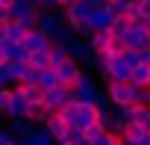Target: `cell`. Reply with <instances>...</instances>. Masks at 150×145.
Here are the masks:
<instances>
[{
    "label": "cell",
    "instance_id": "6da1fadb",
    "mask_svg": "<svg viewBox=\"0 0 150 145\" xmlns=\"http://www.w3.org/2000/svg\"><path fill=\"white\" fill-rule=\"evenodd\" d=\"M106 95L112 101L115 110H124L129 104H144L147 107V89H138L132 86L129 80H121V83H106Z\"/></svg>",
    "mask_w": 150,
    "mask_h": 145
},
{
    "label": "cell",
    "instance_id": "7a4b0ae2",
    "mask_svg": "<svg viewBox=\"0 0 150 145\" xmlns=\"http://www.w3.org/2000/svg\"><path fill=\"white\" fill-rule=\"evenodd\" d=\"M100 77L106 80V83H121V80H129V74H132V65L127 62V56L121 53V56H109V59H103L100 56Z\"/></svg>",
    "mask_w": 150,
    "mask_h": 145
},
{
    "label": "cell",
    "instance_id": "3957f363",
    "mask_svg": "<svg viewBox=\"0 0 150 145\" xmlns=\"http://www.w3.org/2000/svg\"><path fill=\"white\" fill-rule=\"evenodd\" d=\"M38 15H41V6L35 3V0H15V3L9 6V21H18L27 30L38 27Z\"/></svg>",
    "mask_w": 150,
    "mask_h": 145
},
{
    "label": "cell",
    "instance_id": "277c9868",
    "mask_svg": "<svg viewBox=\"0 0 150 145\" xmlns=\"http://www.w3.org/2000/svg\"><path fill=\"white\" fill-rule=\"evenodd\" d=\"M74 101V89H68V86H56V89H50V92H44V107L50 110V113H62L68 104Z\"/></svg>",
    "mask_w": 150,
    "mask_h": 145
},
{
    "label": "cell",
    "instance_id": "5b68a950",
    "mask_svg": "<svg viewBox=\"0 0 150 145\" xmlns=\"http://www.w3.org/2000/svg\"><path fill=\"white\" fill-rule=\"evenodd\" d=\"M147 21H141V24H129V30L124 33V47L127 50H138V47H150V42H147Z\"/></svg>",
    "mask_w": 150,
    "mask_h": 145
},
{
    "label": "cell",
    "instance_id": "8992f818",
    "mask_svg": "<svg viewBox=\"0 0 150 145\" xmlns=\"http://www.w3.org/2000/svg\"><path fill=\"white\" fill-rule=\"evenodd\" d=\"M56 71V77H59V83L62 86H68V89H74L80 83V77H83V68H80V62H74V59H68V62H62L59 68H53Z\"/></svg>",
    "mask_w": 150,
    "mask_h": 145
},
{
    "label": "cell",
    "instance_id": "52a82bcc",
    "mask_svg": "<svg viewBox=\"0 0 150 145\" xmlns=\"http://www.w3.org/2000/svg\"><path fill=\"white\" fill-rule=\"evenodd\" d=\"M41 127H44V130H47V133H50V136L56 139V145H59V142H68L71 124H68V121H65V118H62L59 113H53V116H50V118H47V121H44Z\"/></svg>",
    "mask_w": 150,
    "mask_h": 145
},
{
    "label": "cell",
    "instance_id": "ba28073f",
    "mask_svg": "<svg viewBox=\"0 0 150 145\" xmlns=\"http://www.w3.org/2000/svg\"><path fill=\"white\" fill-rule=\"evenodd\" d=\"M50 45H53V42H50V39H47V36H44L41 30H35V27H33V30H30V33L24 36V42H21V47H24L27 53L44 50V47H50Z\"/></svg>",
    "mask_w": 150,
    "mask_h": 145
},
{
    "label": "cell",
    "instance_id": "9c48e42d",
    "mask_svg": "<svg viewBox=\"0 0 150 145\" xmlns=\"http://www.w3.org/2000/svg\"><path fill=\"white\" fill-rule=\"evenodd\" d=\"M33 113V104L24 101V95H18L12 89V101H9V110H6V118H30Z\"/></svg>",
    "mask_w": 150,
    "mask_h": 145
},
{
    "label": "cell",
    "instance_id": "30bf717a",
    "mask_svg": "<svg viewBox=\"0 0 150 145\" xmlns=\"http://www.w3.org/2000/svg\"><path fill=\"white\" fill-rule=\"evenodd\" d=\"M94 92H97V83H94V77H88L86 71H83V77H80V83L74 86V101H86V104H91Z\"/></svg>",
    "mask_w": 150,
    "mask_h": 145
},
{
    "label": "cell",
    "instance_id": "8fae6325",
    "mask_svg": "<svg viewBox=\"0 0 150 145\" xmlns=\"http://www.w3.org/2000/svg\"><path fill=\"white\" fill-rule=\"evenodd\" d=\"M35 127H38V124H35L33 118H9V124H6V130H9L15 139H30Z\"/></svg>",
    "mask_w": 150,
    "mask_h": 145
},
{
    "label": "cell",
    "instance_id": "7c38bea8",
    "mask_svg": "<svg viewBox=\"0 0 150 145\" xmlns=\"http://www.w3.org/2000/svg\"><path fill=\"white\" fill-rule=\"evenodd\" d=\"M88 27L97 33V30H109L112 27V15H109V9L106 6H91V12H88Z\"/></svg>",
    "mask_w": 150,
    "mask_h": 145
},
{
    "label": "cell",
    "instance_id": "4fadbf2b",
    "mask_svg": "<svg viewBox=\"0 0 150 145\" xmlns=\"http://www.w3.org/2000/svg\"><path fill=\"white\" fill-rule=\"evenodd\" d=\"M129 83H132V86H138V89H147V86H150V65H147V62H138V65H132Z\"/></svg>",
    "mask_w": 150,
    "mask_h": 145
},
{
    "label": "cell",
    "instance_id": "5bb4252c",
    "mask_svg": "<svg viewBox=\"0 0 150 145\" xmlns=\"http://www.w3.org/2000/svg\"><path fill=\"white\" fill-rule=\"evenodd\" d=\"M3 33H6V42H15V45H21L24 42V36L30 33L24 24H18V21H6L3 24Z\"/></svg>",
    "mask_w": 150,
    "mask_h": 145
},
{
    "label": "cell",
    "instance_id": "9a60e30c",
    "mask_svg": "<svg viewBox=\"0 0 150 145\" xmlns=\"http://www.w3.org/2000/svg\"><path fill=\"white\" fill-rule=\"evenodd\" d=\"M109 42H112V33H109V30H97V33L88 39V47H91L94 53H103V50L109 47Z\"/></svg>",
    "mask_w": 150,
    "mask_h": 145
},
{
    "label": "cell",
    "instance_id": "2e32d148",
    "mask_svg": "<svg viewBox=\"0 0 150 145\" xmlns=\"http://www.w3.org/2000/svg\"><path fill=\"white\" fill-rule=\"evenodd\" d=\"M35 86H41L44 92L56 89V86H59V77H56V71H53V68H44V71H38V77H35Z\"/></svg>",
    "mask_w": 150,
    "mask_h": 145
},
{
    "label": "cell",
    "instance_id": "e0dca14e",
    "mask_svg": "<svg viewBox=\"0 0 150 145\" xmlns=\"http://www.w3.org/2000/svg\"><path fill=\"white\" fill-rule=\"evenodd\" d=\"M47 59H50V68H59V65H62V62H68L71 56H68V47H65V45H50Z\"/></svg>",
    "mask_w": 150,
    "mask_h": 145
},
{
    "label": "cell",
    "instance_id": "ac0fdd59",
    "mask_svg": "<svg viewBox=\"0 0 150 145\" xmlns=\"http://www.w3.org/2000/svg\"><path fill=\"white\" fill-rule=\"evenodd\" d=\"M91 104H94V110L100 113V118H103V116H109V113L115 110V107H112V101H109V95H106L103 89H97V92H94V98H91Z\"/></svg>",
    "mask_w": 150,
    "mask_h": 145
},
{
    "label": "cell",
    "instance_id": "d6986e66",
    "mask_svg": "<svg viewBox=\"0 0 150 145\" xmlns=\"http://www.w3.org/2000/svg\"><path fill=\"white\" fill-rule=\"evenodd\" d=\"M129 3H132V0H106V9H109L112 21H118V18H127V9H129Z\"/></svg>",
    "mask_w": 150,
    "mask_h": 145
},
{
    "label": "cell",
    "instance_id": "ffe728a7",
    "mask_svg": "<svg viewBox=\"0 0 150 145\" xmlns=\"http://www.w3.org/2000/svg\"><path fill=\"white\" fill-rule=\"evenodd\" d=\"M27 145H56V139H53L44 127H35V130H33V136L27 139Z\"/></svg>",
    "mask_w": 150,
    "mask_h": 145
},
{
    "label": "cell",
    "instance_id": "44dd1931",
    "mask_svg": "<svg viewBox=\"0 0 150 145\" xmlns=\"http://www.w3.org/2000/svg\"><path fill=\"white\" fill-rule=\"evenodd\" d=\"M47 50H50V47H44V50H35V53H30V65H33L35 71H44V68H50Z\"/></svg>",
    "mask_w": 150,
    "mask_h": 145
},
{
    "label": "cell",
    "instance_id": "7402d4cb",
    "mask_svg": "<svg viewBox=\"0 0 150 145\" xmlns=\"http://www.w3.org/2000/svg\"><path fill=\"white\" fill-rule=\"evenodd\" d=\"M88 145H121V136H115V133L103 130V133H100V136H94Z\"/></svg>",
    "mask_w": 150,
    "mask_h": 145
},
{
    "label": "cell",
    "instance_id": "603a6c76",
    "mask_svg": "<svg viewBox=\"0 0 150 145\" xmlns=\"http://www.w3.org/2000/svg\"><path fill=\"white\" fill-rule=\"evenodd\" d=\"M127 30H129V21H127V18H118V21H112V27H109L112 39H124Z\"/></svg>",
    "mask_w": 150,
    "mask_h": 145
},
{
    "label": "cell",
    "instance_id": "cb8c5ba5",
    "mask_svg": "<svg viewBox=\"0 0 150 145\" xmlns=\"http://www.w3.org/2000/svg\"><path fill=\"white\" fill-rule=\"evenodd\" d=\"M12 86H15V80L9 74V65L3 62V65H0V89H12Z\"/></svg>",
    "mask_w": 150,
    "mask_h": 145
},
{
    "label": "cell",
    "instance_id": "d4e9b609",
    "mask_svg": "<svg viewBox=\"0 0 150 145\" xmlns=\"http://www.w3.org/2000/svg\"><path fill=\"white\" fill-rule=\"evenodd\" d=\"M9 101H12V89H0V116H6Z\"/></svg>",
    "mask_w": 150,
    "mask_h": 145
},
{
    "label": "cell",
    "instance_id": "484cf974",
    "mask_svg": "<svg viewBox=\"0 0 150 145\" xmlns=\"http://www.w3.org/2000/svg\"><path fill=\"white\" fill-rule=\"evenodd\" d=\"M41 9H59V0H35Z\"/></svg>",
    "mask_w": 150,
    "mask_h": 145
},
{
    "label": "cell",
    "instance_id": "4316f807",
    "mask_svg": "<svg viewBox=\"0 0 150 145\" xmlns=\"http://www.w3.org/2000/svg\"><path fill=\"white\" fill-rule=\"evenodd\" d=\"M0 21H3V24L9 21V6H0Z\"/></svg>",
    "mask_w": 150,
    "mask_h": 145
},
{
    "label": "cell",
    "instance_id": "83f0119b",
    "mask_svg": "<svg viewBox=\"0 0 150 145\" xmlns=\"http://www.w3.org/2000/svg\"><path fill=\"white\" fill-rule=\"evenodd\" d=\"M88 6H106V0H86Z\"/></svg>",
    "mask_w": 150,
    "mask_h": 145
},
{
    "label": "cell",
    "instance_id": "f1b7e54d",
    "mask_svg": "<svg viewBox=\"0 0 150 145\" xmlns=\"http://www.w3.org/2000/svg\"><path fill=\"white\" fill-rule=\"evenodd\" d=\"M71 3H77V0H59V9H65V6H71Z\"/></svg>",
    "mask_w": 150,
    "mask_h": 145
},
{
    "label": "cell",
    "instance_id": "f546056e",
    "mask_svg": "<svg viewBox=\"0 0 150 145\" xmlns=\"http://www.w3.org/2000/svg\"><path fill=\"white\" fill-rule=\"evenodd\" d=\"M15 3V0H0V6H12Z\"/></svg>",
    "mask_w": 150,
    "mask_h": 145
},
{
    "label": "cell",
    "instance_id": "4dcf8cb0",
    "mask_svg": "<svg viewBox=\"0 0 150 145\" xmlns=\"http://www.w3.org/2000/svg\"><path fill=\"white\" fill-rule=\"evenodd\" d=\"M121 145H135V142H129V139H121Z\"/></svg>",
    "mask_w": 150,
    "mask_h": 145
},
{
    "label": "cell",
    "instance_id": "1f68e13d",
    "mask_svg": "<svg viewBox=\"0 0 150 145\" xmlns=\"http://www.w3.org/2000/svg\"><path fill=\"white\" fill-rule=\"evenodd\" d=\"M147 107H150V86H147Z\"/></svg>",
    "mask_w": 150,
    "mask_h": 145
},
{
    "label": "cell",
    "instance_id": "d6a6232c",
    "mask_svg": "<svg viewBox=\"0 0 150 145\" xmlns=\"http://www.w3.org/2000/svg\"><path fill=\"white\" fill-rule=\"evenodd\" d=\"M132 3H147V0H132Z\"/></svg>",
    "mask_w": 150,
    "mask_h": 145
},
{
    "label": "cell",
    "instance_id": "836d02e7",
    "mask_svg": "<svg viewBox=\"0 0 150 145\" xmlns=\"http://www.w3.org/2000/svg\"><path fill=\"white\" fill-rule=\"evenodd\" d=\"M62 145H77V142H62Z\"/></svg>",
    "mask_w": 150,
    "mask_h": 145
},
{
    "label": "cell",
    "instance_id": "e575fe53",
    "mask_svg": "<svg viewBox=\"0 0 150 145\" xmlns=\"http://www.w3.org/2000/svg\"><path fill=\"white\" fill-rule=\"evenodd\" d=\"M147 42H150V27H147Z\"/></svg>",
    "mask_w": 150,
    "mask_h": 145
},
{
    "label": "cell",
    "instance_id": "d590c367",
    "mask_svg": "<svg viewBox=\"0 0 150 145\" xmlns=\"http://www.w3.org/2000/svg\"><path fill=\"white\" fill-rule=\"evenodd\" d=\"M0 65H3V53H0Z\"/></svg>",
    "mask_w": 150,
    "mask_h": 145
},
{
    "label": "cell",
    "instance_id": "8d00e7d4",
    "mask_svg": "<svg viewBox=\"0 0 150 145\" xmlns=\"http://www.w3.org/2000/svg\"><path fill=\"white\" fill-rule=\"evenodd\" d=\"M0 136H3V124H0Z\"/></svg>",
    "mask_w": 150,
    "mask_h": 145
},
{
    "label": "cell",
    "instance_id": "74e56055",
    "mask_svg": "<svg viewBox=\"0 0 150 145\" xmlns=\"http://www.w3.org/2000/svg\"><path fill=\"white\" fill-rule=\"evenodd\" d=\"M0 27H3V21H0Z\"/></svg>",
    "mask_w": 150,
    "mask_h": 145
},
{
    "label": "cell",
    "instance_id": "f35d334b",
    "mask_svg": "<svg viewBox=\"0 0 150 145\" xmlns=\"http://www.w3.org/2000/svg\"><path fill=\"white\" fill-rule=\"evenodd\" d=\"M147 110H150V107H147Z\"/></svg>",
    "mask_w": 150,
    "mask_h": 145
}]
</instances>
